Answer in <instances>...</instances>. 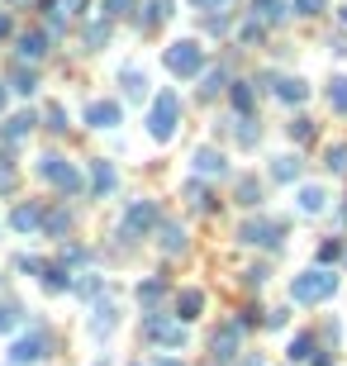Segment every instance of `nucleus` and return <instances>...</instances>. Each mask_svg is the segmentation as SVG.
<instances>
[{
	"mask_svg": "<svg viewBox=\"0 0 347 366\" xmlns=\"http://www.w3.org/2000/svg\"><path fill=\"white\" fill-rule=\"evenodd\" d=\"M338 290V276L328 271V266H314V271H304V276H295L291 281V300L295 305H319Z\"/></svg>",
	"mask_w": 347,
	"mask_h": 366,
	"instance_id": "nucleus-1",
	"label": "nucleus"
},
{
	"mask_svg": "<svg viewBox=\"0 0 347 366\" xmlns=\"http://www.w3.org/2000/svg\"><path fill=\"white\" fill-rule=\"evenodd\" d=\"M176 124H181V96H176V91H157L153 114H148V133H153L157 143H167V138L176 133Z\"/></svg>",
	"mask_w": 347,
	"mask_h": 366,
	"instance_id": "nucleus-2",
	"label": "nucleus"
},
{
	"mask_svg": "<svg viewBox=\"0 0 347 366\" xmlns=\"http://www.w3.org/2000/svg\"><path fill=\"white\" fill-rule=\"evenodd\" d=\"M200 67H205V48H200L195 38H181V43L167 48V72H171V77H195Z\"/></svg>",
	"mask_w": 347,
	"mask_h": 366,
	"instance_id": "nucleus-3",
	"label": "nucleus"
},
{
	"mask_svg": "<svg viewBox=\"0 0 347 366\" xmlns=\"http://www.w3.org/2000/svg\"><path fill=\"white\" fill-rule=\"evenodd\" d=\"M38 176L53 181L57 190H67V195H77V190H81V171L67 162V157H57V153H48L43 162H38Z\"/></svg>",
	"mask_w": 347,
	"mask_h": 366,
	"instance_id": "nucleus-4",
	"label": "nucleus"
},
{
	"mask_svg": "<svg viewBox=\"0 0 347 366\" xmlns=\"http://www.w3.org/2000/svg\"><path fill=\"white\" fill-rule=\"evenodd\" d=\"M143 333H148L153 342H162V347H186V319H162V314L148 310Z\"/></svg>",
	"mask_w": 347,
	"mask_h": 366,
	"instance_id": "nucleus-5",
	"label": "nucleus"
},
{
	"mask_svg": "<svg viewBox=\"0 0 347 366\" xmlns=\"http://www.w3.org/2000/svg\"><path fill=\"white\" fill-rule=\"evenodd\" d=\"M153 224H157V205H153V200H134L129 214H124V229H119V234L124 238H148Z\"/></svg>",
	"mask_w": 347,
	"mask_h": 366,
	"instance_id": "nucleus-6",
	"label": "nucleus"
},
{
	"mask_svg": "<svg viewBox=\"0 0 347 366\" xmlns=\"http://www.w3.org/2000/svg\"><path fill=\"white\" fill-rule=\"evenodd\" d=\"M238 243H247V247H276L281 243V229L267 224V219H247L238 229Z\"/></svg>",
	"mask_w": 347,
	"mask_h": 366,
	"instance_id": "nucleus-7",
	"label": "nucleus"
},
{
	"mask_svg": "<svg viewBox=\"0 0 347 366\" xmlns=\"http://www.w3.org/2000/svg\"><path fill=\"white\" fill-rule=\"evenodd\" d=\"M43 352H48V342H43V333H29V338H20L15 347H10V362H15V366L43 362Z\"/></svg>",
	"mask_w": 347,
	"mask_h": 366,
	"instance_id": "nucleus-8",
	"label": "nucleus"
},
{
	"mask_svg": "<svg viewBox=\"0 0 347 366\" xmlns=\"http://www.w3.org/2000/svg\"><path fill=\"white\" fill-rule=\"evenodd\" d=\"M86 124H91V129H114V124H119V105L114 100H91L86 105Z\"/></svg>",
	"mask_w": 347,
	"mask_h": 366,
	"instance_id": "nucleus-9",
	"label": "nucleus"
},
{
	"mask_svg": "<svg viewBox=\"0 0 347 366\" xmlns=\"http://www.w3.org/2000/svg\"><path fill=\"white\" fill-rule=\"evenodd\" d=\"M238 333H242V323H229V328L214 333V362H233L238 357Z\"/></svg>",
	"mask_w": 347,
	"mask_h": 366,
	"instance_id": "nucleus-10",
	"label": "nucleus"
},
{
	"mask_svg": "<svg viewBox=\"0 0 347 366\" xmlns=\"http://www.w3.org/2000/svg\"><path fill=\"white\" fill-rule=\"evenodd\" d=\"M195 171H200V176H224L229 162H224L219 148H200V153H195Z\"/></svg>",
	"mask_w": 347,
	"mask_h": 366,
	"instance_id": "nucleus-11",
	"label": "nucleus"
},
{
	"mask_svg": "<svg viewBox=\"0 0 347 366\" xmlns=\"http://www.w3.org/2000/svg\"><path fill=\"white\" fill-rule=\"evenodd\" d=\"M38 224H43V209L38 205H20L15 214H10V229H15V234H33Z\"/></svg>",
	"mask_w": 347,
	"mask_h": 366,
	"instance_id": "nucleus-12",
	"label": "nucleus"
},
{
	"mask_svg": "<svg viewBox=\"0 0 347 366\" xmlns=\"http://www.w3.org/2000/svg\"><path fill=\"white\" fill-rule=\"evenodd\" d=\"M91 190H95V195H109V190H114V167H109L105 157L91 162Z\"/></svg>",
	"mask_w": 347,
	"mask_h": 366,
	"instance_id": "nucleus-13",
	"label": "nucleus"
},
{
	"mask_svg": "<svg viewBox=\"0 0 347 366\" xmlns=\"http://www.w3.org/2000/svg\"><path fill=\"white\" fill-rule=\"evenodd\" d=\"M200 310H205V295H200V290H181V295H176V319H200Z\"/></svg>",
	"mask_w": 347,
	"mask_h": 366,
	"instance_id": "nucleus-14",
	"label": "nucleus"
},
{
	"mask_svg": "<svg viewBox=\"0 0 347 366\" xmlns=\"http://www.w3.org/2000/svg\"><path fill=\"white\" fill-rule=\"evenodd\" d=\"M119 81H124V96H129V100H143V96H148V72L124 67V72H119Z\"/></svg>",
	"mask_w": 347,
	"mask_h": 366,
	"instance_id": "nucleus-15",
	"label": "nucleus"
},
{
	"mask_svg": "<svg viewBox=\"0 0 347 366\" xmlns=\"http://www.w3.org/2000/svg\"><path fill=\"white\" fill-rule=\"evenodd\" d=\"M91 333L95 338H105V333H114V305H95V314H91Z\"/></svg>",
	"mask_w": 347,
	"mask_h": 366,
	"instance_id": "nucleus-16",
	"label": "nucleus"
},
{
	"mask_svg": "<svg viewBox=\"0 0 347 366\" xmlns=\"http://www.w3.org/2000/svg\"><path fill=\"white\" fill-rule=\"evenodd\" d=\"M276 96H281L286 105H300L304 96H309V86H304L300 77H286V81H276Z\"/></svg>",
	"mask_w": 347,
	"mask_h": 366,
	"instance_id": "nucleus-17",
	"label": "nucleus"
},
{
	"mask_svg": "<svg viewBox=\"0 0 347 366\" xmlns=\"http://www.w3.org/2000/svg\"><path fill=\"white\" fill-rule=\"evenodd\" d=\"M43 52H48V38L43 33H20V57L24 62H38Z\"/></svg>",
	"mask_w": 347,
	"mask_h": 366,
	"instance_id": "nucleus-18",
	"label": "nucleus"
},
{
	"mask_svg": "<svg viewBox=\"0 0 347 366\" xmlns=\"http://www.w3.org/2000/svg\"><path fill=\"white\" fill-rule=\"evenodd\" d=\"M323 200H328V195H323V185H300V209H304V214H319Z\"/></svg>",
	"mask_w": 347,
	"mask_h": 366,
	"instance_id": "nucleus-19",
	"label": "nucleus"
},
{
	"mask_svg": "<svg viewBox=\"0 0 347 366\" xmlns=\"http://www.w3.org/2000/svg\"><path fill=\"white\" fill-rule=\"evenodd\" d=\"M162 252H186V229L181 224H167L162 229Z\"/></svg>",
	"mask_w": 347,
	"mask_h": 366,
	"instance_id": "nucleus-20",
	"label": "nucleus"
},
{
	"mask_svg": "<svg viewBox=\"0 0 347 366\" xmlns=\"http://www.w3.org/2000/svg\"><path fill=\"white\" fill-rule=\"evenodd\" d=\"M271 176H276V181H295V176H300V157H276V162H271Z\"/></svg>",
	"mask_w": 347,
	"mask_h": 366,
	"instance_id": "nucleus-21",
	"label": "nucleus"
},
{
	"mask_svg": "<svg viewBox=\"0 0 347 366\" xmlns=\"http://www.w3.org/2000/svg\"><path fill=\"white\" fill-rule=\"evenodd\" d=\"M43 286L48 290H67L72 286V271H67V266H43Z\"/></svg>",
	"mask_w": 347,
	"mask_h": 366,
	"instance_id": "nucleus-22",
	"label": "nucleus"
},
{
	"mask_svg": "<svg viewBox=\"0 0 347 366\" xmlns=\"http://www.w3.org/2000/svg\"><path fill=\"white\" fill-rule=\"evenodd\" d=\"M162 295H167V286H162V281H143V286H138V305H143V310H153Z\"/></svg>",
	"mask_w": 347,
	"mask_h": 366,
	"instance_id": "nucleus-23",
	"label": "nucleus"
},
{
	"mask_svg": "<svg viewBox=\"0 0 347 366\" xmlns=\"http://www.w3.org/2000/svg\"><path fill=\"white\" fill-rule=\"evenodd\" d=\"M233 105H238V114H252L257 96H252V86H247V81H233Z\"/></svg>",
	"mask_w": 347,
	"mask_h": 366,
	"instance_id": "nucleus-24",
	"label": "nucleus"
},
{
	"mask_svg": "<svg viewBox=\"0 0 347 366\" xmlns=\"http://www.w3.org/2000/svg\"><path fill=\"white\" fill-rule=\"evenodd\" d=\"M33 124H38V119H33V109H24V114H15V119H10V138H29V133H33Z\"/></svg>",
	"mask_w": 347,
	"mask_h": 366,
	"instance_id": "nucleus-25",
	"label": "nucleus"
},
{
	"mask_svg": "<svg viewBox=\"0 0 347 366\" xmlns=\"http://www.w3.org/2000/svg\"><path fill=\"white\" fill-rule=\"evenodd\" d=\"M162 20H171V0H153V5H148V15H143V29L162 24Z\"/></svg>",
	"mask_w": 347,
	"mask_h": 366,
	"instance_id": "nucleus-26",
	"label": "nucleus"
},
{
	"mask_svg": "<svg viewBox=\"0 0 347 366\" xmlns=\"http://www.w3.org/2000/svg\"><path fill=\"white\" fill-rule=\"evenodd\" d=\"M328 105H333L338 114H347V77H333V86H328Z\"/></svg>",
	"mask_w": 347,
	"mask_h": 366,
	"instance_id": "nucleus-27",
	"label": "nucleus"
},
{
	"mask_svg": "<svg viewBox=\"0 0 347 366\" xmlns=\"http://www.w3.org/2000/svg\"><path fill=\"white\" fill-rule=\"evenodd\" d=\"M186 195H190V205H195V209H214V195L200 181H186Z\"/></svg>",
	"mask_w": 347,
	"mask_h": 366,
	"instance_id": "nucleus-28",
	"label": "nucleus"
},
{
	"mask_svg": "<svg viewBox=\"0 0 347 366\" xmlns=\"http://www.w3.org/2000/svg\"><path fill=\"white\" fill-rule=\"evenodd\" d=\"M257 200H262V185L252 181V176H242L238 181V205H257Z\"/></svg>",
	"mask_w": 347,
	"mask_h": 366,
	"instance_id": "nucleus-29",
	"label": "nucleus"
},
{
	"mask_svg": "<svg viewBox=\"0 0 347 366\" xmlns=\"http://www.w3.org/2000/svg\"><path fill=\"white\" fill-rule=\"evenodd\" d=\"M67 229H72V214H67V209H53V214H48V234L62 238Z\"/></svg>",
	"mask_w": 347,
	"mask_h": 366,
	"instance_id": "nucleus-30",
	"label": "nucleus"
},
{
	"mask_svg": "<svg viewBox=\"0 0 347 366\" xmlns=\"http://www.w3.org/2000/svg\"><path fill=\"white\" fill-rule=\"evenodd\" d=\"M10 86H15L20 96H33V91H38V77H33V72H24V67H20V72H15V81H10Z\"/></svg>",
	"mask_w": 347,
	"mask_h": 366,
	"instance_id": "nucleus-31",
	"label": "nucleus"
},
{
	"mask_svg": "<svg viewBox=\"0 0 347 366\" xmlns=\"http://www.w3.org/2000/svg\"><path fill=\"white\" fill-rule=\"evenodd\" d=\"M328 171H338V176L347 171V143H338V148H328Z\"/></svg>",
	"mask_w": 347,
	"mask_h": 366,
	"instance_id": "nucleus-32",
	"label": "nucleus"
},
{
	"mask_svg": "<svg viewBox=\"0 0 347 366\" xmlns=\"http://www.w3.org/2000/svg\"><path fill=\"white\" fill-rule=\"evenodd\" d=\"M100 43H109V24H91L86 29V48H100Z\"/></svg>",
	"mask_w": 347,
	"mask_h": 366,
	"instance_id": "nucleus-33",
	"label": "nucleus"
},
{
	"mask_svg": "<svg viewBox=\"0 0 347 366\" xmlns=\"http://www.w3.org/2000/svg\"><path fill=\"white\" fill-rule=\"evenodd\" d=\"M309 352H314V342H309V338H304V333H300V338L291 342V362H304Z\"/></svg>",
	"mask_w": 347,
	"mask_h": 366,
	"instance_id": "nucleus-34",
	"label": "nucleus"
},
{
	"mask_svg": "<svg viewBox=\"0 0 347 366\" xmlns=\"http://www.w3.org/2000/svg\"><path fill=\"white\" fill-rule=\"evenodd\" d=\"M224 86H229V77H224V72H210V77H205V86H200V91H205V96H219Z\"/></svg>",
	"mask_w": 347,
	"mask_h": 366,
	"instance_id": "nucleus-35",
	"label": "nucleus"
},
{
	"mask_svg": "<svg viewBox=\"0 0 347 366\" xmlns=\"http://www.w3.org/2000/svg\"><path fill=\"white\" fill-rule=\"evenodd\" d=\"M15 323H20V310L15 305H0V333H10Z\"/></svg>",
	"mask_w": 347,
	"mask_h": 366,
	"instance_id": "nucleus-36",
	"label": "nucleus"
},
{
	"mask_svg": "<svg viewBox=\"0 0 347 366\" xmlns=\"http://www.w3.org/2000/svg\"><path fill=\"white\" fill-rule=\"evenodd\" d=\"M129 5H134V0H100L105 20H114V15H129Z\"/></svg>",
	"mask_w": 347,
	"mask_h": 366,
	"instance_id": "nucleus-37",
	"label": "nucleus"
},
{
	"mask_svg": "<svg viewBox=\"0 0 347 366\" xmlns=\"http://www.w3.org/2000/svg\"><path fill=\"white\" fill-rule=\"evenodd\" d=\"M309 133H314V124H309V119H295V124H291V138H295V143H304Z\"/></svg>",
	"mask_w": 347,
	"mask_h": 366,
	"instance_id": "nucleus-38",
	"label": "nucleus"
},
{
	"mask_svg": "<svg viewBox=\"0 0 347 366\" xmlns=\"http://www.w3.org/2000/svg\"><path fill=\"white\" fill-rule=\"evenodd\" d=\"M238 143H247V148L257 143V129H252V119H242V124H238Z\"/></svg>",
	"mask_w": 347,
	"mask_h": 366,
	"instance_id": "nucleus-39",
	"label": "nucleus"
},
{
	"mask_svg": "<svg viewBox=\"0 0 347 366\" xmlns=\"http://www.w3.org/2000/svg\"><path fill=\"white\" fill-rule=\"evenodd\" d=\"M323 0H295V15H319Z\"/></svg>",
	"mask_w": 347,
	"mask_h": 366,
	"instance_id": "nucleus-40",
	"label": "nucleus"
},
{
	"mask_svg": "<svg viewBox=\"0 0 347 366\" xmlns=\"http://www.w3.org/2000/svg\"><path fill=\"white\" fill-rule=\"evenodd\" d=\"M48 129H57V133L67 129V114H62V109H57V105H53V109H48Z\"/></svg>",
	"mask_w": 347,
	"mask_h": 366,
	"instance_id": "nucleus-41",
	"label": "nucleus"
},
{
	"mask_svg": "<svg viewBox=\"0 0 347 366\" xmlns=\"http://www.w3.org/2000/svg\"><path fill=\"white\" fill-rule=\"evenodd\" d=\"M81 5H86V0H57V10H67V15H77Z\"/></svg>",
	"mask_w": 347,
	"mask_h": 366,
	"instance_id": "nucleus-42",
	"label": "nucleus"
},
{
	"mask_svg": "<svg viewBox=\"0 0 347 366\" xmlns=\"http://www.w3.org/2000/svg\"><path fill=\"white\" fill-rule=\"evenodd\" d=\"M190 5H205V10H214V5H229V0H190Z\"/></svg>",
	"mask_w": 347,
	"mask_h": 366,
	"instance_id": "nucleus-43",
	"label": "nucleus"
},
{
	"mask_svg": "<svg viewBox=\"0 0 347 366\" xmlns=\"http://www.w3.org/2000/svg\"><path fill=\"white\" fill-rule=\"evenodd\" d=\"M10 181H15V176H10V171H0V190H10Z\"/></svg>",
	"mask_w": 347,
	"mask_h": 366,
	"instance_id": "nucleus-44",
	"label": "nucleus"
},
{
	"mask_svg": "<svg viewBox=\"0 0 347 366\" xmlns=\"http://www.w3.org/2000/svg\"><path fill=\"white\" fill-rule=\"evenodd\" d=\"M5 33H10V15H0V38H5Z\"/></svg>",
	"mask_w": 347,
	"mask_h": 366,
	"instance_id": "nucleus-45",
	"label": "nucleus"
},
{
	"mask_svg": "<svg viewBox=\"0 0 347 366\" xmlns=\"http://www.w3.org/2000/svg\"><path fill=\"white\" fill-rule=\"evenodd\" d=\"M157 366H181V362H176V357H162V362Z\"/></svg>",
	"mask_w": 347,
	"mask_h": 366,
	"instance_id": "nucleus-46",
	"label": "nucleus"
},
{
	"mask_svg": "<svg viewBox=\"0 0 347 366\" xmlns=\"http://www.w3.org/2000/svg\"><path fill=\"white\" fill-rule=\"evenodd\" d=\"M242 366H262V357H247V362H242Z\"/></svg>",
	"mask_w": 347,
	"mask_h": 366,
	"instance_id": "nucleus-47",
	"label": "nucleus"
},
{
	"mask_svg": "<svg viewBox=\"0 0 347 366\" xmlns=\"http://www.w3.org/2000/svg\"><path fill=\"white\" fill-rule=\"evenodd\" d=\"M0 109H5V86H0Z\"/></svg>",
	"mask_w": 347,
	"mask_h": 366,
	"instance_id": "nucleus-48",
	"label": "nucleus"
},
{
	"mask_svg": "<svg viewBox=\"0 0 347 366\" xmlns=\"http://www.w3.org/2000/svg\"><path fill=\"white\" fill-rule=\"evenodd\" d=\"M343 20H347V5H343Z\"/></svg>",
	"mask_w": 347,
	"mask_h": 366,
	"instance_id": "nucleus-49",
	"label": "nucleus"
}]
</instances>
